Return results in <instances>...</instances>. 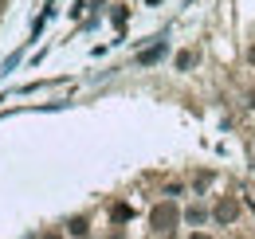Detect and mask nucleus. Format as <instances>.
Returning <instances> with one entry per match:
<instances>
[{
  "instance_id": "nucleus-1",
  "label": "nucleus",
  "mask_w": 255,
  "mask_h": 239,
  "mask_svg": "<svg viewBox=\"0 0 255 239\" xmlns=\"http://www.w3.org/2000/svg\"><path fill=\"white\" fill-rule=\"evenodd\" d=\"M177 224H181V212H177V204H173V200H161L157 208L149 212V228H153V232H161V236H169Z\"/></svg>"
},
{
  "instance_id": "nucleus-2",
  "label": "nucleus",
  "mask_w": 255,
  "mask_h": 239,
  "mask_svg": "<svg viewBox=\"0 0 255 239\" xmlns=\"http://www.w3.org/2000/svg\"><path fill=\"white\" fill-rule=\"evenodd\" d=\"M212 220H216L220 228L236 224V220H240V200H236V196H220V200H216V208H212Z\"/></svg>"
},
{
  "instance_id": "nucleus-3",
  "label": "nucleus",
  "mask_w": 255,
  "mask_h": 239,
  "mask_svg": "<svg viewBox=\"0 0 255 239\" xmlns=\"http://www.w3.org/2000/svg\"><path fill=\"white\" fill-rule=\"evenodd\" d=\"M67 232H71V236H75V239H83V236H87V232H91V220H87V216H75V220L67 224Z\"/></svg>"
},
{
  "instance_id": "nucleus-4",
  "label": "nucleus",
  "mask_w": 255,
  "mask_h": 239,
  "mask_svg": "<svg viewBox=\"0 0 255 239\" xmlns=\"http://www.w3.org/2000/svg\"><path fill=\"white\" fill-rule=\"evenodd\" d=\"M185 220H189L192 228H200V224H204V220H208V208H204V204H192V208L185 212Z\"/></svg>"
},
{
  "instance_id": "nucleus-5",
  "label": "nucleus",
  "mask_w": 255,
  "mask_h": 239,
  "mask_svg": "<svg viewBox=\"0 0 255 239\" xmlns=\"http://www.w3.org/2000/svg\"><path fill=\"white\" fill-rule=\"evenodd\" d=\"M161 55H165V47L157 43V47H149V51H141V55H137V63H141V67H149V63H157Z\"/></svg>"
},
{
  "instance_id": "nucleus-6",
  "label": "nucleus",
  "mask_w": 255,
  "mask_h": 239,
  "mask_svg": "<svg viewBox=\"0 0 255 239\" xmlns=\"http://www.w3.org/2000/svg\"><path fill=\"white\" fill-rule=\"evenodd\" d=\"M129 216H133V208H129V204H114V208H110V220H114V224H126Z\"/></svg>"
},
{
  "instance_id": "nucleus-7",
  "label": "nucleus",
  "mask_w": 255,
  "mask_h": 239,
  "mask_svg": "<svg viewBox=\"0 0 255 239\" xmlns=\"http://www.w3.org/2000/svg\"><path fill=\"white\" fill-rule=\"evenodd\" d=\"M192 63H196V55H192V51H181V55H177V71H189Z\"/></svg>"
},
{
  "instance_id": "nucleus-8",
  "label": "nucleus",
  "mask_w": 255,
  "mask_h": 239,
  "mask_svg": "<svg viewBox=\"0 0 255 239\" xmlns=\"http://www.w3.org/2000/svg\"><path fill=\"white\" fill-rule=\"evenodd\" d=\"M43 239H63V236L59 232H43Z\"/></svg>"
},
{
  "instance_id": "nucleus-9",
  "label": "nucleus",
  "mask_w": 255,
  "mask_h": 239,
  "mask_svg": "<svg viewBox=\"0 0 255 239\" xmlns=\"http://www.w3.org/2000/svg\"><path fill=\"white\" fill-rule=\"evenodd\" d=\"M248 59H252V63H255V43H252V47H248Z\"/></svg>"
},
{
  "instance_id": "nucleus-10",
  "label": "nucleus",
  "mask_w": 255,
  "mask_h": 239,
  "mask_svg": "<svg viewBox=\"0 0 255 239\" xmlns=\"http://www.w3.org/2000/svg\"><path fill=\"white\" fill-rule=\"evenodd\" d=\"M189 239H208V236H204V232H196V236H189Z\"/></svg>"
},
{
  "instance_id": "nucleus-11",
  "label": "nucleus",
  "mask_w": 255,
  "mask_h": 239,
  "mask_svg": "<svg viewBox=\"0 0 255 239\" xmlns=\"http://www.w3.org/2000/svg\"><path fill=\"white\" fill-rule=\"evenodd\" d=\"M110 239H126V236H122V232H114V236H110Z\"/></svg>"
},
{
  "instance_id": "nucleus-12",
  "label": "nucleus",
  "mask_w": 255,
  "mask_h": 239,
  "mask_svg": "<svg viewBox=\"0 0 255 239\" xmlns=\"http://www.w3.org/2000/svg\"><path fill=\"white\" fill-rule=\"evenodd\" d=\"M149 4H161V0H149Z\"/></svg>"
}]
</instances>
